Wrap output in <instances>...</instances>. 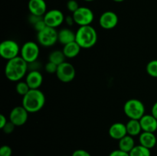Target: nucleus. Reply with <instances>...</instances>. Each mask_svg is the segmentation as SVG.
Returning <instances> with one entry per match:
<instances>
[{"label":"nucleus","instance_id":"obj_29","mask_svg":"<svg viewBox=\"0 0 157 156\" xmlns=\"http://www.w3.org/2000/svg\"><path fill=\"white\" fill-rule=\"evenodd\" d=\"M12 150L9 145H2L0 148V156H12Z\"/></svg>","mask_w":157,"mask_h":156},{"label":"nucleus","instance_id":"obj_41","mask_svg":"<svg viewBox=\"0 0 157 156\" xmlns=\"http://www.w3.org/2000/svg\"><path fill=\"white\" fill-rule=\"evenodd\" d=\"M63 156H67V155H63Z\"/></svg>","mask_w":157,"mask_h":156},{"label":"nucleus","instance_id":"obj_7","mask_svg":"<svg viewBox=\"0 0 157 156\" xmlns=\"http://www.w3.org/2000/svg\"><path fill=\"white\" fill-rule=\"evenodd\" d=\"M20 50L19 44L14 40H5L0 44V55L7 61L18 57Z\"/></svg>","mask_w":157,"mask_h":156},{"label":"nucleus","instance_id":"obj_17","mask_svg":"<svg viewBox=\"0 0 157 156\" xmlns=\"http://www.w3.org/2000/svg\"><path fill=\"white\" fill-rule=\"evenodd\" d=\"M140 145L152 149L156 147L157 142V138L156 135L153 132H142L139 136Z\"/></svg>","mask_w":157,"mask_h":156},{"label":"nucleus","instance_id":"obj_10","mask_svg":"<svg viewBox=\"0 0 157 156\" xmlns=\"http://www.w3.org/2000/svg\"><path fill=\"white\" fill-rule=\"evenodd\" d=\"M43 18L48 27L57 28L64 22L65 16L59 9H51L46 12Z\"/></svg>","mask_w":157,"mask_h":156},{"label":"nucleus","instance_id":"obj_24","mask_svg":"<svg viewBox=\"0 0 157 156\" xmlns=\"http://www.w3.org/2000/svg\"><path fill=\"white\" fill-rule=\"evenodd\" d=\"M30 90V87L28 85L27 83L25 82V80H20L18 81V82H17L16 86H15V90H16L17 93H18V94L21 95V96H24L25 95H26L29 93Z\"/></svg>","mask_w":157,"mask_h":156},{"label":"nucleus","instance_id":"obj_2","mask_svg":"<svg viewBox=\"0 0 157 156\" xmlns=\"http://www.w3.org/2000/svg\"><path fill=\"white\" fill-rule=\"evenodd\" d=\"M45 96L39 89L30 90L22 98L21 106L29 113H35L42 110L45 104Z\"/></svg>","mask_w":157,"mask_h":156},{"label":"nucleus","instance_id":"obj_14","mask_svg":"<svg viewBox=\"0 0 157 156\" xmlns=\"http://www.w3.org/2000/svg\"><path fill=\"white\" fill-rule=\"evenodd\" d=\"M25 82L31 90L39 89L43 83V75L40 70H29L25 76Z\"/></svg>","mask_w":157,"mask_h":156},{"label":"nucleus","instance_id":"obj_1","mask_svg":"<svg viewBox=\"0 0 157 156\" xmlns=\"http://www.w3.org/2000/svg\"><path fill=\"white\" fill-rule=\"evenodd\" d=\"M29 71V64L21 56L7 61L5 67V75L9 80L18 82Z\"/></svg>","mask_w":157,"mask_h":156},{"label":"nucleus","instance_id":"obj_32","mask_svg":"<svg viewBox=\"0 0 157 156\" xmlns=\"http://www.w3.org/2000/svg\"><path fill=\"white\" fill-rule=\"evenodd\" d=\"M71 156H91V154L84 149H77L72 153Z\"/></svg>","mask_w":157,"mask_h":156},{"label":"nucleus","instance_id":"obj_4","mask_svg":"<svg viewBox=\"0 0 157 156\" xmlns=\"http://www.w3.org/2000/svg\"><path fill=\"white\" fill-rule=\"evenodd\" d=\"M145 111V106L140 99H130L124 103V114L130 119L140 120L146 114Z\"/></svg>","mask_w":157,"mask_h":156},{"label":"nucleus","instance_id":"obj_6","mask_svg":"<svg viewBox=\"0 0 157 156\" xmlns=\"http://www.w3.org/2000/svg\"><path fill=\"white\" fill-rule=\"evenodd\" d=\"M37 41L38 44L44 47H52L58 41V31L56 28L46 27L37 34Z\"/></svg>","mask_w":157,"mask_h":156},{"label":"nucleus","instance_id":"obj_12","mask_svg":"<svg viewBox=\"0 0 157 156\" xmlns=\"http://www.w3.org/2000/svg\"><path fill=\"white\" fill-rule=\"evenodd\" d=\"M119 18L117 15L112 11H106L103 12L99 18L100 26L105 30H111L118 24Z\"/></svg>","mask_w":157,"mask_h":156},{"label":"nucleus","instance_id":"obj_31","mask_svg":"<svg viewBox=\"0 0 157 156\" xmlns=\"http://www.w3.org/2000/svg\"><path fill=\"white\" fill-rule=\"evenodd\" d=\"M108 156H130V154L118 148V149L112 151Z\"/></svg>","mask_w":157,"mask_h":156},{"label":"nucleus","instance_id":"obj_25","mask_svg":"<svg viewBox=\"0 0 157 156\" xmlns=\"http://www.w3.org/2000/svg\"><path fill=\"white\" fill-rule=\"evenodd\" d=\"M146 70L150 76L157 78V59L150 61L146 67Z\"/></svg>","mask_w":157,"mask_h":156},{"label":"nucleus","instance_id":"obj_27","mask_svg":"<svg viewBox=\"0 0 157 156\" xmlns=\"http://www.w3.org/2000/svg\"><path fill=\"white\" fill-rule=\"evenodd\" d=\"M57 69H58V65H56L54 63L48 61L47 64H45L44 65V70L47 72L49 74H54V73H56Z\"/></svg>","mask_w":157,"mask_h":156},{"label":"nucleus","instance_id":"obj_22","mask_svg":"<svg viewBox=\"0 0 157 156\" xmlns=\"http://www.w3.org/2000/svg\"><path fill=\"white\" fill-rule=\"evenodd\" d=\"M66 57L64 54L62 50H55L50 53L48 56V61L54 63L56 65H60L62 63L65 62Z\"/></svg>","mask_w":157,"mask_h":156},{"label":"nucleus","instance_id":"obj_23","mask_svg":"<svg viewBox=\"0 0 157 156\" xmlns=\"http://www.w3.org/2000/svg\"><path fill=\"white\" fill-rule=\"evenodd\" d=\"M129 154L130 156H151V151L143 145H136Z\"/></svg>","mask_w":157,"mask_h":156},{"label":"nucleus","instance_id":"obj_39","mask_svg":"<svg viewBox=\"0 0 157 156\" xmlns=\"http://www.w3.org/2000/svg\"><path fill=\"white\" fill-rule=\"evenodd\" d=\"M84 1L88 2H93V1H94V0H84Z\"/></svg>","mask_w":157,"mask_h":156},{"label":"nucleus","instance_id":"obj_40","mask_svg":"<svg viewBox=\"0 0 157 156\" xmlns=\"http://www.w3.org/2000/svg\"><path fill=\"white\" fill-rule=\"evenodd\" d=\"M156 149H157V142H156Z\"/></svg>","mask_w":157,"mask_h":156},{"label":"nucleus","instance_id":"obj_38","mask_svg":"<svg viewBox=\"0 0 157 156\" xmlns=\"http://www.w3.org/2000/svg\"><path fill=\"white\" fill-rule=\"evenodd\" d=\"M113 2H122L125 1V0H113Z\"/></svg>","mask_w":157,"mask_h":156},{"label":"nucleus","instance_id":"obj_28","mask_svg":"<svg viewBox=\"0 0 157 156\" xmlns=\"http://www.w3.org/2000/svg\"><path fill=\"white\" fill-rule=\"evenodd\" d=\"M15 127L16 126H15V125H14L12 122H10V121H8L7 123L6 124V125H5V126L3 127L2 129L3 132L6 133V134H11V133L13 132V131L15 130Z\"/></svg>","mask_w":157,"mask_h":156},{"label":"nucleus","instance_id":"obj_26","mask_svg":"<svg viewBox=\"0 0 157 156\" xmlns=\"http://www.w3.org/2000/svg\"><path fill=\"white\" fill-rule=\"evenodd\" d=\"M66 7H67V10H68L69 12L74 13V12H76V11L79 9L80 6L76 0H68L67 4H66Z\"/></svg>","mask_w":157,"mask_h":156},{"label":"nucleus","instance_id":"obj_3","mask_svg":"<svg viewBox=\"0 0 157 156\" xmlns=\"http://www.w3.org/2000/svg\"><path fill=\"white\" fill-rule=\"evenodd\" d=\"M75 41L81 49H90L96 44L98 41L97 31L91 25L81 26L77 30Z\"/></svg>","mask_w":157,"mask_h":156},{"label":"nucleus","instance_id":"obj_19","mask_svg":"<svg viewBox=\"0 0 157 156\" xmlns=\"http://www.w3.org/2000/svg\"><path fill=\"white\" fill-rule=\"evenodd\" d=\"M81 50V47H80L79 44L76 41H74L64 45L62 51L65 55L66 58H74L79 54Z\"/></svg>","mask_w":157,"mask_h":156},{"label":"nucleus","instance_id":"obj_33","mask_svg":"<svg viewBox=\"0 0 157 156\" xmlns=\"http://www.w3.org/2000/svg\"><path fill=\"white\" fill-rule=\"evenodd\" d=\"M41 19H43V17L41 16H37V15H31L29 16V22L32 24V26L34 24H36L37 22H38L39 21H41Z\"/></svg>","mask_w":157,"mask_h":156},{"label":"nucleus","instance_id":"obj_30","mask_svg":"<svg viewBox=\"0 0 157 156\" xmlns=\"http://www.w3.org/2000/svg\"><path fill=\"white\" fill-rule=\"evenodd\" d=\"M46 27H47V25H46L45 22H44V18H43V19H41V21H39L38 22H37L36 24H34L33 25L34 29H35L37 32H41V31H42L43 29L45 28Z\"/></svg>","mask_w":157,"mask_h":156},{"label":"nucleus","instance_id":"obj_18","mask_svg":"<svg viewBox=\"0 0 157 156\" xmlns=\"http://www.w3.org/2000/svg\"><path fill=\"white\" fill-rule=\"evenodd\" d=\"M75 38L76 33L70 28H63L58 32V41L63 45L74 42L75 41Z\"/></svg>","mask_w":157,"mask_h":156},{"label":"nucleus","instance_id":"obj_5","mask_svg":"<svg viewBox=\"0 0 157 156\" xmlns=\"http://www.w3.org/2000/svg\"><path fill=\"white\" fill-rule=\"evenodd\" d=\"M40 54V48L38 43L35 41H27L21 47L20 56L28 63L34 62L38 61Z\"/></svg>","mask_w":157,"mask_h":156},{"label":"nucleus","instance_id":"obj_8","mask_svg":"<svg viewBox=\"0 0 157 156\" xmlns=\"http://www.w3.org/2000/svg\"><path fill=\"white\" fill-rule=\"evenodd\" d=\"M75 24L79 27L90 25L94 20V14L93 11L85 6H80L79 9L72 13Z\"/></svg>","mask_w":157,"mask_h":156},{"label":"nucleus","instance_id":"obj_16","mask_svg":"<svg viewBox=\"0 0 157 156\" xmlns=\"http://www.w3.org/2000/svg\"><path fill=\"white\" fill-rule=\"evenodd\" d=\"M140 122L143 132L154 133L157 131V119L152 114H145Z\"/></svg>","mask_w":157,"mask_h":156},{"label":"nucleus","instance_id":"obj_35","mask_svg":"<svg viewBox=\"0 0 157 156\" xmlns=\"http://www.w3.org/2000/svg\"><path fill=\"white\" fill-rule=\"evenodd\" d=\"M64 21H65L66 24L68 26H72L74 24H75V20H74V18L72 15H67V16H66Z\"/></svg>","mask_w":157,"mask_h":156},{"label":"nucleus","instance_id":"obj_37","mask_svg":"<svg viewBox=\"0 0 157 156\" xmlns=\"http://www.w3.org/2000/svg\"><path fill=\"white\" fill-rule=\"evenodd\" d=\"M151 114L157 119V101L153 105L151 109Z\"/></svg>","mask_w":157,"mask_h":156},{"label":"nucleus","instance_id":"obj_36","mask_svg":"<svg viewBox=\"0 0 157 156\" xmlns=\"http://www.w3.org/2000/svg\"><path fill=\"white\" fill-rule=\"evenodd\" d=\"M8 122V119L3 114L0 115V128H2Z\"/></svg>","mask_w":157,"mask_h":156},{"label":"nucleus","instance_id":"obj_9","mask_svg":"<svg viewBox=\"0 0 157 156\" xmlns=\"http://www.w3.org/2000/svg\"><path fill=\"white\" fill-rule=\"evenodd\" d=\"M56 76L60 81L63 83H70L75 78L76 70L73 64L71 63L65 62L62 63L58 66Z\"/></svg>","mask_w":157,"mask_h":156},{"label":"nucleus","instance_id":"obj_13","mask_svg":"<svg viewBox=\"0 0 157 156\" xmlns=\"http://www.w3.org/2000/svg\"><path fill=\"white\" fill-rule=\"evenodd\" d=\"M28 9L31 15L43 17L47 11V4L45 0H29Z\"/></svg>","mask_w":157,"mask_h":156},{"label":"nucleus","instance_id":"obj_34","mask_svg":"<svg viewBox=\"0 0 157 156\" xmlns=\"http://www.w3.org/2000/svg\"><path fill=\"white\" fill-rule=\"evenodd\" d=\"M41 68V64L38 61L29 64V70H39Z\"/></svg>","mask_w":157,"mask_h":156},{"label":"nucleus","instance_id":"obj_11","mask_svg":"<svg viewBox=\"0 0 157 156\" xmlns=\"http://www.w3.org/2000/svg\"><path fill=\"white\" fill-rule=\"evenodd\" d=\"M29 113V112L22 106H18L11 110L9 119L15 126H21L28 121Z\"/></svg>","mask_w":157,"mask_h":156},{"label":"nucleus","instance_id":"obj_15","mask_svg":"<svg viewBox=\"0 0 157 156\" xmlns=\"http://www.w3.org/2000/svg\"><path fill=\"white\" fill-rule=\"evenodd\" d=\"M108 134L110 138L114 140H121L122 138L127 135L126 124L122 123V122H115L112 124L109 128Z\"/></svg>","mask_w":157,"mask_h":156},{"label":"nucleus","instance_id":"obj_21","mask_svg":"<svg viewBox=\"0 0 157 156\" xmlns=\"http://www.w3.org/2000/svg\"><path fill=\"white\" fill-rule=\"evenodd\" d=\"M119 149L125 151V152L130 153V151L135 147V140L133 136L127 135L124 138L119 140Z\"/></svg>","mask_w":157,"mask_h":156},{"label":"nucleus","instance_id":"obj_20","mask_svg":"<svg viewBox=\"0 0 157 156\" xmlns=\"http://www.w3.org/2000/svg\"><path fill=\"white\" fill-rule=\"evenodd\" d=\"M126 126H127V135L133 137L139 136L143 132L140 122L137 119H129V121L126 124Z\"/></svg>","mask_w":157,"mask_h":156}]
</instances>
